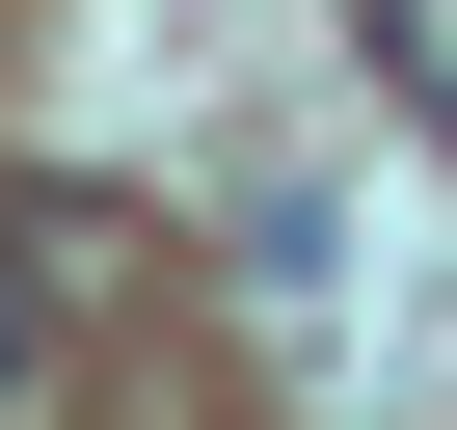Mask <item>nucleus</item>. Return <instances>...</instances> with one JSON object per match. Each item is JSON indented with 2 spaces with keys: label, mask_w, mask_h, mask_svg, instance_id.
Instances as JSON below:
<instances>
[{
  "label": "nucleus",
  "mask_w": 457,
  "mask_h": 430,
  "mask_svg": "<svg viewBox=\"0 0 457 430\" xmlns=\"http://www.w3.org/2000/svg\"><path fill=\"white\" fill-rule=\"evenodd\" d=\"M377 54H403V108L457 135V0H377Z\"/></svg>",
  "instance_id": "nucleus-1"
},
{
  "label": "nucleus",
  "mask_w": 457,
  "mask_h": 430,
  "mask_svg": "<svg viewBox=\"0 0 457 430\" xmlns=\"http://www.w3.org/2000/svg\"><path fill=\"white\" fill-rule=\"evenodd\" d=\"M0 403H28V269H0Z\"/></svg>",
  "instance_id": "nucleus-2"
}]
</instances>
